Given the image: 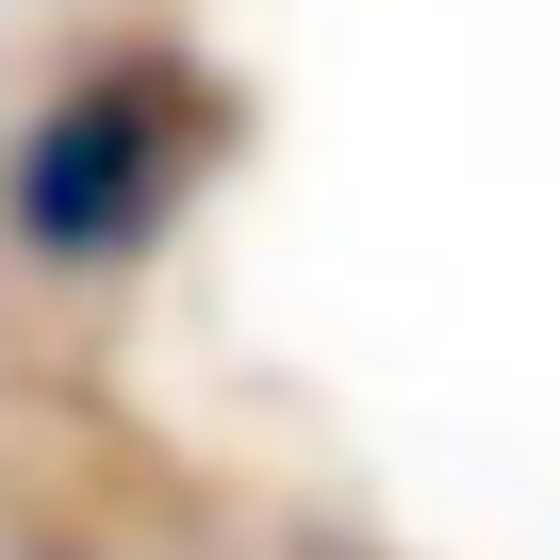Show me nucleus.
Instances as JSON below:
<instances>
[{
    "label": "nucleus",
    "instance_id": "1",
    "mask_svg": "<svg viewBox=\"0 0 560 560\" xmlns=\"http://www.w3.org/2000/svg\"><path fill=\"white\" fill-rule=\"evenodd\" d=\"M214 149H231V116H214L198 67L100 50V67H67L34 100L18 149H0V231H18L50 280H100V264H132V247L182 231V198H198Z\"/></svg>",
    "mask_w": 560,
    "mask_h": 560
}]
</instances>
